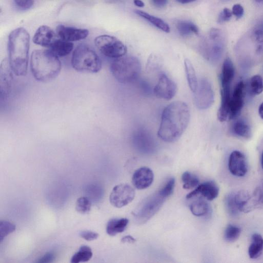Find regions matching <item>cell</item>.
Returning a JSON list of instances; mask_svg holds the SVG:
<instances>
[{
  "label": "cell",
  "mask_w": 263,
  "mask_h": 263,
  "mask_svg": "<svg viewBox=\"0 0 263 263\" xmlns=\"http://www.w3.org/2000/svg\"><path fill=\"white\" fill-rule=\"evenodd\" d=\"M190 119V109L185 103H170L163 110L158 136L166 142L177 141L185 130Z\"/></svg>",
  "instance_id": "cell-1"
},
{
  "label": "cell",
  "mask_w": 263,
  "mask_h": 263,
  "mask_svg": "<svg viewBox=\"0 0 263 263\" xmlns=\"http://www.w3.org/2000/svg\"><path fill=\"white\" fill-rule=\"evenodd\" d=\"M9 62L14 74H26L28 67L30 35L22 27L12 31L8 38Z\"/></svg>",
  "instance_id": "cell-2"
},
{
  "label": "cell",
  "mask_w": 263,
  "mask_h": 263,
  "mask_svg": "<svg viewBox=\"0 0 263 263\" xmlns=\"http://www.w3.org/2000/svg\"><path fill=\"white\" fill-rule=\"evenodd\" d=\"M30 67L34 78L39 81L48 82L60 73L61 63L59 58L49 50H35L31 55Z\"/></svg>",
  "instance_id": "cell-3"
},
{
  "label": "cell",
  "mask_w": 263,
  "mask_h": 263,
  "mask_svg": "<svg viewBox=\"0 0 263 263\" xmlns=\"http://www.w3.org/2000/svg\"><path fill=\"white\" fill-rule=\"evenodd\" d=\"M110 69L119 82L127 84L137 79L141 73V65L136 57L124 55L115 59L110 64Z\"/></svg>",
  "instance_id": "cell-4"
},
{
  "label": "cell",
  "mask_w": 263,
  "mask_h": 263,
  "mask_svg": "<svg viewBox=\"0 0 263 263\" xmlns=\"http://www.w3.org/2000/svg\"><path fill=\"white\" fill-rule=\"evenodd\" d=\"M235 76V68L231 60L224 61L220 74L221 103L217 117L221 122L229 119V106L231 98V85Z\"/></svg>",
  "instance_id": "cell-5"
},
{
  "label": "cell",
  "mask_w": 263,
  "mask_h": 263,
  "mask_svg": "<svg viewBox=\"0 0 263 263\" xmlns=\"http://www.w3.org/2000/svg\"><path fill=\"white\" fill-rule=\"evenodd\" d=\"M71 65L79 72L97 73L102 68V62L98 54L85 44L79 45L74 50Z\"/></svg>",
  "instance_id": "cell-6"
},
{
  "label": "cell",
  "mask_w": 263,
  "mask_h": 263,
  "mask_svg": "<svg viewBox=\"0 0 263 263\" xmlns=\"http://www.w3.org/2000/svg\"><path fill=\"white\" fill-rule=\"evenodd\" d=\"M225 38L222 31L218 28H211L208 36L199 45V50L202 56L212 62L218 61L224 50Z\"/></svg>",
  "instance_id": "cell-7"
},
{
  "label": "cell",
  "mask_w": 263,
  "mask_h": 263,
  "mask_svg": "<svg viewBox=\"0 0 263 263\" xmlns=\"http://www.w3.org/2000/svg\"><path fill=\"white\" fill-rule=\"evenodd\" d=\"M168 197L161 188L146 197L133 212L135 220L138 223L146 222L159 210Z\"/></svg>",
  "instance_id": "cell-8"
},
{
  "label": "cell",
  "mask_w": 263,
  "mask_h": 263,
  "mask_svg": "<svg viewBox=\"0 0 263 263\" xmlns=\"http://www.w3.org/2000/svg\"><path fill=\"white\" fill-rule=\"evenodd\" d=\"M97 48L104 55L114 59L124 56L127 51L126 46L117 37L109 35H101L94 41Z\"/></svg>",
  "instance_id": "cell-9"
},
{
  "label": "cell",
  "mask_w": 263,
  "mask_h": 263,
  "mask_svg": "<svg viewBox=\"0 0 263 263\" xmlns=\"http://www.w3.org/2000/svg\"><path fill=\"white\" fill-rule=\"evenodd\" d=\"M135 196V191L131 185L121 183L113 188L109 196V201L114 206L121 208L131 202Z\"/></svg>",
  "instance_id": "cell-10"
},
{
  "label": "cell",
  "mask_w": 263,
  "mask_h": 263,
  "mask_svg": "<svg viewBox=\"0 0 263 263\" xmlns=\"http://www.w3.org/2000/svg\"><path fill=\"white\" fill-rule=\"evenodd\" d=\"M234 198L239 211L248 213L259 204L261 192L259 189H255L252 193L240 191L235 194Z\"/></svg>",
  "instance_id": "cell-11"
},
{
  "label": "cell",
  "mask_w": 263,
  "mask_h": 263,
  "mask_svg": "<svg viewBox=\"0 0 263 263\" xmlns=\"http://www.w3.org/2000/svg\"><path fill=\"white\" fill-rule=\"evenodd\" d=\"M194 93L195 104L199 109H207L213 104L214 91L211 83L206 79L202 78L200 80Z\"/></svg>",
  "instance_id": "cell-12"
},
{
  "label": "cell",
  "mask_w": 263,
  "mask_h": 263,
  "mask_svg": "<svg viewBox=\"0 0 263 263\" xmlns=\"http://www.w3.org/2000/svg\"><path fill=\"white\" fill-rule=\"evenodd\" d=\"M177 90L175 83L165 73H162L154 88V93L158 98L168 100L175 96Z\"/></svg>",
  "instance_id": "cell-13"
},
{
  "label": "cell",
  "mask_w": 263,
  "mask_h": 263,
  "mask_svg": "<svg viewBox=\"0 0 263 263\" xmlns=\"http://www.w3.org/2000/svg\"><path fill=\"white\" fill-rule=\"evenodd\" d=\"M245 85L239 81L235 86L232 94L229 106V119H234L239 114L244 103Z\"/></svg>",
  "instance_id": "cell-14"
},
{
  "label": "cell",
  "mask_w": 263,
  "mask_h": 263,
  "mask_svg": "<svg viewBox=\"0 0 263 263\" xmlns=\"http://www.w3.org/2000/svg\"><path fill=\"white\" fill-rule=\"evenodd\" d=\"M12 70L9 60H3L0 67V96L1 99H6L9 96L13 80Z\"/></svg>",
  "instance_id": "cell-15"
},
{
  "label": "cell",
  "mask_w": 263,
  "mask_h": 263,
  "mask_svg": "<svg viewBox=\"0 0 263 263\" xmlns=\"http://www.w3.org/2000/svg\"><path fill=\"white\" fill-rule=\"evenodd\" d=\"M219 189L217 183L213 181H207L198 184L195 190L186 196L187 199L199 196L207 200L215 199L219 194Z\"/></svg>",
  "instance_id": "cell-16"
},
{
  "label": "cell",
  "mask_w": 263,
  "mask_h": 263,
  "mask_svg": "<svg viewBox=\"0 0 263 263\" xmlns=\"http://www.w3.org/2000/svg\"><path fill=\"white\" fill-rule=\"evenodd\" d=\"M228 167L230 173L234 176H244L248 171L245 156L238 151H233L229 156Z\"/></svg>",
  "instance_id": "cell-17"
},
{
  "label": "cell",
  "mask_w": 263,
  "mask_h": 263,
  "mask_svg": "<svg viewBox=\"0 0 263 263\" xmlns=\"http://www.w3.org/2000/svg\"><path fill=\"white\" fill-rule=\"evenodd\" d=\"M56 32L60 39L69 41H77L87 37L89 31L86 29L78 28L63 25H58Z\"/></svg>",
  "instance_id": "cell-18"
},
{
  "label": "cell",
  "mask_w": 263,
  "mask_h": 263,
  "mask_svg": "<svg viewBox=\"0 0 263 263\" xmlns=\"http://www.w3.org/2000/svg\"><path fill=\"white\" fill-rule=\"evenodd\" d=\"M154 173L152 170L146 166H143L136 170L132 177V183L138 190L148 187L154 180Z\"/></svg>",
  "instance_id": "cell-19"
},
{
  "label": "cell",
  "mask_w": 263,
  "mask_h": 263,
  "mask_svg": "<svg viewBox=\"0 0 263 263\" xmlns=\"http://www.w3.org/2000/svg\"><path fill=\"white\" fill-rule=\"evenodd\" d=\"M57 39V35L50 27L42 25L35 31L32 40L36 45L50 47Z\"/></svg>",
  "instance_id": "cell-20"
},
{
  "label": "cell",
  "mask_w": 263,
  "mask_h": 263,
  "mask_svg": "<svg viewBox=\"0 0 263 263\" xmlns=\"http://www.w3.org/2000/svg\"><path fill=\"white\" fill-rule=\"evenodd\" d=\"M191 199H193L189 206L192 213L197 217L204 216L207 215L210 211V206L204 198L197 196Z\"/></svg>",
  "instance_id": "cell-21"
},
{
  "label": "cell",
  "mask_w": 263,
  "mask_h": 263,
  "mask_svg": "<svg viewBox=\"0 0 263 263\" xmlns=\"http://www.w3.org/2000/svg\"><path fill=\"white\" fill-rule=\"evenodd\" d=\"M49 48V50L54 55L58 58L63 57L71 52L73 45L71 42L58 39Z\"/></svg>",
  "instance_id": "cell-22"
},
{
  "label": "cell",
  "mask_w": 263,
  "mask_h": 263,
  "mask_svg": "<svg viewBox=\"0 0 263 263\" xmlns=\"http://www.w3.org/2000/svg\"><path fill=\"white\" fill-rule=\"evenodd\" d=\"M263 252V237L258 233H254L251 237V242L248 249V254L250 258L256 259Z\"/></svg>",
  "instance_id": "cell-23"
},
{
  "label": "cell",
  "mask_w": 263,
  "mask_h": 263,
  "mask_svg": "<svg viewBox=\"0 0 263 263\" xmlns=\"http://www.w3.org/2000/svg\"><path fill=\"white\" fill-rule=\"evenodd\" d=\"M128 219L125 218H113L108 221L106 226V232L110 236H115L122 233L127 227Z\"/></svg>",
  "instance_id": "cell-24"
},
{
  "label": "cell",
  "mask_w": 263,
  "mask_h": 263,
  "mask_svg": "<svg viewBox=\"0 0 263 263\" xmlns=\"http://www.w3.org/2000/svg\"><path fill=\"white\" fill-rule=\"evenodd\" d=\"M135 12L141 17L143 18L157 28L161 30L162 31L168 33L170 31V28L167 23L163 20L158 17L153 16L148 14L147 12L140 10H135Z\"/></svg>",
  "instance_id": "cell-25"
},
{
  "label": "cell",
  "mask_w": 263,
  "mask_h": 263,
  "mask_svg": "<svg viewBox=\"0 0 263 263\" xmlns=\"http://www.w3.org/2000/svg\"><path fill=\"white\" fill-rule=\"evenodd\" d=\"M177 30L182 36H187L192 34H198L199 29L193 22L186 20H179L176 24Z\"/></svg>",
  "instance_id": "cell-26"
},
{
  "label": "cell",
  "mask_w": 263,
  "mask_h": 263,
  "mask_svg": "<svg viewBox=\"0 0 263 263\" xmlns=\"http://www.w3.org/2000/svg\"><path fill=\"white\" fill-rule=\"evenodd\" d=\"M186 79L190 88L195 92L198 86V81L194 66L191 62L187 59L184 61Z\"/></svg>",
  "instance_id": "cell-27"
},
{
  "label": "cell",
  "mask_w": 263,
  "mask_h": 263,
  "mask_svg": "<svg viewBox=\"0 0 263 263\" xmlns=\"http://www.w3.org/2000/svg\"><path fill=\"white\" fill-rule=\"evenodd\" d=\"M233 133L241 138L249 139L251 136V130L249 124L242 119L235 121L232 126Z\"/></svg>",
  "instance_id": "cell-28"
},
{
  "label": "cell",
  "mask_w": 263,
  "mask_h": 263,
  "mask_svg": "<svg viewBox=\"0 0 263 263\" xmlns=\"http://www.w3.org/2000/svg\"><path fill=\"white\" fill-rule=\"evenodd\" d=\"M92 256V252L90 247L87 246H82L79 251L73 255L71 258V263L86 262Z\"/></svg>",
  "instance_id": "cell-29"
},
{
  "label": "cell",
  "mask_w": 263,
  "mask_h": 263,
  "mask_svg": "<svg viewBox=\"0 0 263 263\" xmlns=\"http://www.w3.org/2000/svg\"><path fill=\"white\" fill-rule=\"evenodd\" d=\"M249 92L252 96L260 94L263 91V80L259 75H254L250 79L249 83Z\"/></svg>",
  "instance_id": "cell-30"
},
{
  "label": "cell",
  "mask_w": 263,
  "mask_h": 263,
  "mask_svg": "<svg viewBox=\"0 0 263 263\" xmlns=\"http://www.w3.org/2000/svg\"><path fill=\"white\" fill-rule=\"evenodd\" d=\"M183 182V187L186 190H190L196 187L199 184V179L194 174L186 171L181 176Z\"/></svg>",
  "instance_id": "cell-31"
},
{
  "label": "cell",
  "mask_w": 263,
  "mask_h": 263,
  "mask_svg": "<svg viewBox=\"0 0 263 263\" xmlns=\"http://www.w3.org/2000/svg\"><path fill=\"white\" fill-rule=\"evenodd\" d=\"M162 66V60L158 55L152 53L149 55L145 69L147 72H153L158 70Z\"/></svg>",
  "instance_id": "cell-32"
},
{
  "label": "cell",
  "mask_w": 263,
  "mask_h": 263,
  "mask_svg": "<svg viewBox=\"0 0 263 263\" xmlns=\"http://www.w3.org/2000/svg\"><path fill=\"white\" fill-rule=\"evenodd\" d=\"M240 233L241 229L239 227L230 224L228 225L225 229L224 238L228 242H234L238 239Z\"/></svg>",
  "instance_id": "cell-33"
},
{
  "label": "cell",
  "mask_w": 263,
  "mask_h": 263,
  "mask_svg": "<svg viewBox=\"0 0 263 263\" xmlns=\"http://www.w3.org/2000/svg\"><path fill=\"white\" fill-rule=\"evenodd\" d=\"M91 201L87 197H81L76 201V210L81 214L88 213L91 210Z\"/></svg>",
  "instance_id": "cell-34"
},
{
  "label": "cell",
  "mask_w": 263,
  "mask_h": 263,
  "mask_svg": "<svg viewBox=\"0 0 263 263\" xmlns=\"http://www.w3.org/2000/svg\"><path fill=\"white\" fill-rule=\"evenodd\" d=\"M15 230V226L6 220L1 221L0 222V240L1 242L8 234L14 232Z\"/></svg>",
  "instance_id": "cell-35"
},
{
  "label": "cell",
  "mask_w": 263,
  "mask_h": 263,
  "mask_svg": "<svg viewBox=\"0 0 263 263\" xmlns=\"http://www.w3.org/2000/svg\"><path fill=\"white\" fill-rule=\"evenodd\" d=\"M235 194L228 195L226 199V205L229 213L233 216H236L238 213V209L237 207L235 198Z\"/></svg>",
  "instance_id": "cell-36"
},
{
  "label": "cell",
  "mask_w": 263,
  "mask_h": 263,
  "mask_svg": "<svg viewBox=\"0 0 263 263\" xmlns=\"http://www.w3.org/2000/svg\"><path fill=\"white\" fill-rule=\"evenodd\" d=\"M253 37L258 45L263 44V21L255 26L253 31Z\"/></svg>",
  "instance_id": "cell-37"
},
{
  "label": "cell",
  "mask_w": 263,
  "mask_h": 263,
  "mask_svg": "<svg viewBox=\"0 0 263 263\" xmlns=\"http://www.w3.org/2000/svg\"><path fill=\"white\" fill-rule=\"evenodd\" d=\"M88 194L93 200H99L102 196V189L98 185H91L87 189Z\"/></svg>",
  "instance_id": "cell-38"
},
{
  "label": "cell",
  "mask_w": 263,
  "mask_h": 263,
  "mask_svg": "<svg viewBox=\"0 0 263 263\" xmlns=\"http://www.w3.org/2000/svg\"><path fill=\"white\" fill-rule=\"evenodd\" d=\"M13 2L16 7L21 10H28L34 4V0H13Z\"/></svg>",
  "instance_id": "cell-39"
},
{
  "label": "cell",
  "mask_w": 263,
  "mask_h": 263,
  "mask_svg": "<svg viewBox=\"0 0 263 263\" xmlns=\"http://www.w3.org/2000/svg\"><path fill=\"white\" fill-rule=\"evenodd\" d=\"M232 12L228 8H224L219 13L217 22L219 23H223L225 22L228 21L231 17Z\"/></svg>",
  "instance_id": "cell-40"
},
{
  "label": "cell",
  "mask_w": 263,
  "mask_h": 263,
  "mask_svg": "<svg viewBox=\"0 0 263 263\" xmlns=\"http://www.w3.org/2000/svg\"><path fill=\"white\" fill-rule=\"evenodd\" d=\"M80 236L87 241H91L97 239L99 234L90 231H83L80 233Z\"/></svg>",
  "instance_id": "cell-41"
},
{
  "label": "cell",
  "mask_w": 263,
  "mask_h": 263,
  "mask_svg": "<svg viewBox=\"0 0 263 263\" xmlns=\"http://www.w3.org/2000/svg\"><path fill=\"white\" fill-rule=\"evenodd\" d=\"M232 12L237 18H240L243 15L244 10L240 4H237L233 6Z\"/></svg>",
  "instance_id": "cell-42"
},
{
  "label": "cell",
  "mask_w": 263,
  "mask_h": 263,
  "mask_svg": "<svg viewBox=\"0 0 263 263\" xmlns=\"http://www.w3.org/2000/svg\"><path fill=\"white\" fill-rule=\"evenodd\" d=\"M54 258V255L51 252H48L41 257L37 262H52Z\"/></svg>",
  "instance_id": "cell-43"
},
{
  "label": "cell",
  "mask_w": 263,
  "mask_h": 263,
  "mask_svg": "<svg viewBox=\"0 0 263 263\" xmlns=\"http://www.w3.org/2000/svg\"><path fill=\"white\" fill-rule=\"evenodd\" d=\"M153 4L157 7L163 8L168 2V0H152Z\"/></svg>",
  "instance_id": "cell-44"
},
{
  "label": "cell",
  "mask_w": 263,
  "mask_h": 263,
  "mask_svg": "<svg viewBox=\"0 0 263 263\" xmlns=\"http://www.w3.org/2000/svg\"><path fill=\"white\" fill-rule=\"evenodd\" d=\"M121 241L122 242H131V243H133V242H135L136 240L132 236H131L130 235H127V236H125L123 237L122 238Z\"/></svg>",
  "instance_id": "cell-45"
},
{
  "label": "cell",
  "mask_w": 263,
  "mask_h": 263,
  "mask_svg": "<svg viewBox=\"0 0 263 263\" xmlns=\"http://www.w3.org/2000/svg\"><path fill=\"white\" fill-rule=\"evenodd\" d=\"M134 4L140 8H142L144 6V3L141 0H134Z\"/></svg>",
  "instance_id": "cell-46"
},
{
  "label": "cell",
  "mask_w": 263,
  "mask_h": 263,
  "mask_svg": "<svg viewBox=\"0 0 263 263\" xmlns=\"http://www.w3.org/2000/svg\"><path fill=\"white\" fill-rule=\"evenodd\" d=\"M258 113L260 118L263 119V102L260 105L259 107Z\"/></svg>",
  "instance_id": "cell-47"
},
{
  "label": "cell",
  "mask_w": 263,
  "mask_h": 263,
  "mask_svg": "<svg viewBox=\"0 0 263 263\" xmlns=\"http://www.w3.org/2000/svg\"><path fill=\"white\" fill-rule=\"evenodd\" d=\"M176 1L180 4H188V3L193 2L196 0H176Z\"/></svg>",
  "instance_id": "cell-48"
},
{
  "label": "cell",
  "mask_w": 263,
  "mask_h": 263,
  "mask_svg": "<svg viewBox=\"0 0 263 263\" xmlns=\"http://www.w3.org/2000/svg\"><path fill=\"white\" fill-rule=\"evenodd\" d=\"M257 3L260 4L263 3V0H255Z\"/></svg>",
  "instance_id": "cell-49"
},
{
  "label": "cell",
  "mask_w": 263,
  "mask_h": 263,
  "mask_svg": "<svg viewBox=\"0 0 263 263\" xmlns=\"http://www.w3.org/2000/svg\"><path fill=\"white\" fill-rule=\"evenodd\" d=\"M261 166H262V168H263V152H262V155H261Z\"/></svg>",
  "instance_id": "cell-50"
}]
</instances>
